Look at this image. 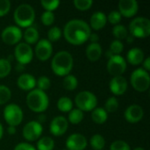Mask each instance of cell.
<instances>
[{"instance_id": "obj_27", "label": "cell", "mask_w": 150, "mask_h": 150, "mask_svg": "<svg viewBox=\"0 0 150 150\" xmlns=\"http://www.w3.org/2000/svg\"><path fill=\"white\" fill-rule=\"evenodd\" d=\"M83 118H84L83 112H82L81 110L76 108V109H72L69 112L68 121H69L73 125H77V124H79V123H81L83 121Z\"/></svg>"}, {"instance_id": "obj_38", "label": "cell", "mask_w": 150, "mask_h": 150, "mask_svg": "<svg viewBox=\"0 0 150 150\" xmlns=\"http://www.w3.org/2000/svg\"><path fill=\"white\" fill-rule=\"evenodd\" d=\"M75 7L79 11H87L91 9L93 4V1L91 0H75L73 2Z\"/></svg>"}, {"instance_id": "obj_1", "label": "cell", "mask_w": 150, "mask_h": 150, "mask_svg": "<svg viewBox=\"0 0 150 150\" xmlns=\"http://www.w3.org/2000/svg\"><path fill=\"white\" fill-rule=\"evenodd\" d=\"M91 33V29L87 22L83 19L74 18L66 23L63 28V36L71 45L79 46L85 43Z\"/></svg>"}, {"instance_id": "obj_30", "label": "cell", "mask_w": 150, "mask_h": 150, "mask_svg": "<svg viewBox=\"0 0 150 150\" xmlns=\"http://www.w3.org/2000/svg\"><path fill=\"white\" fill-rule=\"evenodd\" d=\"M112 35L116 38V40L121 41V40H125L128 35V30L125 25L119 24L114 25L112 28Z\"/></svg>"}, {"instance_id": "obj_40", "label": "cell", "mask_w": 150, "mask_h": 150, "mask_svg": "<svg viewBox=\"0 0 150 150\" xmlns=\"http://www.w3.org/2000/svg\"><path fill=\"white\" fill-rule=\"evenodd\" d=\"M110 150H131V148L127 142L125 141L118 140L113 142L111 146H110Z\"/></svg>"}, {"instance_id": "obj_5", "label": "cell", "mask_w": 150, "mask_h": 150, "mask_svg": "<svg viewBox=\"0 0 150 150\" xmlns=\"http://www.w3.org/2000/svg\"><path fill=\"white\" fill-rule=\"evenodd\" d=\"M129 33L134 38H148L150 35V20L145 17L134 18L129 25Z\"/></svg>"}, {"instance_id": "obj_29", "label": "cell", "mask_w": 150, "mask_h": 150, "mask_svg": "<svg viewBox=\"0 0 150 150\" xmlns=\"http://www.w3.org/2000/svg\"><path fill=\"white\" fill-rule=\"evenodd\" d=\"M90 144L93 150H103L105 146V140L100 134H94L90 140Z\"/></svg>"}, {"instance_id": "obj_17", "label": "cell", "mask_w": 150, "mask_h": 150, "mask_svg": "<svg viewBox=\"0 0 150 150\" xmlns=\"http://www.w3.org/2000/svg\"><path fill=\"white\" fill-rule=\"evenodd\" d=\"M124 116L127 122L135 124L142 120L144 116V110L139 105H131L126 109Z\"/></svg>"}, {"instance_id": "obj_19", "label": "cell", "mask_w": 150, "mask_h": 150, "mask_svg": "<svg viewBox=\"0 0 150 150\" xmlns=\"http://www.w3.org/2000/svg\"><path fill=\"white\" fill-rule=\"evenodd\" d=\"M17 84L19 89L25 91H31L36 86L35 77L28 73H24L20 75L17 80Z\"/></svg>"}, {"instance_id": "obj_12", "label": "cell", "mask_w": 150, "mask_h": 150, "mask_svg": "<svg viewBox=\"0 0 150 150\" xmlns=\"http://www.w3.org/2000/svg\"><path fill=\"white\" fill-rule=\"evenodd\" d=\"M42 132V125L40 124L37 120H32L24 126L22 135L27 142H35L40 139Z\"/></svg>"}, {"instance_id": "obj_4", "label": "cell", "mask_w": 150, "mask_h": 150, "mask_svg": "<svg viewBox=\"0 0 150 150\" xmlns=\"http://www.w3.org/2000/svg\"><path fill=\"white\" fill-rule=\"evenodd\" d=\"M13 18L18 27H30L35 19V11L32 5L21 4L15 9Z\"/></svg>"}, {"instance_id": "obj_43", "label": "cell", "mask_w": 150, "mask_h": 150, "mask_svg": "<svg viewBox=\"0 0 150 150\" xmlns=\"http://www.w3.org/2000/svg\"><path fill=\"white\" fill-rule=\"evenodd\" d=\"M13 150H36V149L27 142H20L17 144Z\"/></svg>"}, {"instance_id": "obj_10", "label": "cell", "mask_w": 150, "mask_h": 150, "mask_svg": "<svg viewBox=\"0 0 150 150\" xmlns=\"http://www.w3.org/2000/svg\"><path fill=\"white\" fill-rule=\"evenodd\" d=\"M14 58L19 64H28L33 58V50L32 47L25 42H19L14 48Z\"/></svg>"}, {"instance_id": "obj_15", "label": "cell", "mask_w": 150, "mask_h": 150, "mask_svg": "<svg viewBox=\"0 0 150 150\" xmlns=\"http://www.w3.org/2000/svg\"><path fill=\"white\" fill-rule=\"evenodd\" d=\"M88 142L86 137L78 133L70 134L66 141L67 150H84Z\"/></svg>"}, {"instance_id": "obj_47", "label": "cell", "mask_w": 150, "mask_h": 150, "mask_svg": "<svg viewBox=\"0 0 150 150\" xmlns=\"http://www.w3.org/2000/svg\"><path fill=\"white\" fill-rule=\"evenodd\" d=\"M46 119H47V117H46L45 114H40L39 117H38V120H37V121H38L40 124H41V123H43V122L46 121Z\"/></svg>"}, {"instance_id": "obj_23", "label": "cell", "mask_w": 150, "mask_h": 150, "mask_svg": "<svg viewBox=\"0 0 150 150\" xmlns=\"http://www.w3.org/2000/svg\"><path fill=\"white\" fill-rule=\"evenodd\" d=\"M23 37H24L25 43L31 46L32 44H36L39 41L40 34H39V32L36 28L30 26L25 30Z\"/></svg>"}, {"instance_id": "obj_48", "label": "cell", "mask_w": 150, "mask_h": 150, "mask_svg": "<svg viewBox=\"0 0 150 150\" xmlns=\"http://www.w3.org/2000/svg\"><path fill=\"white\" fill-rule=\"evenodd\" d=\"M25 69V65H22V64H19L18 63L17 66H16V70L18 71V72H21Z\"/></svg>"}, {"instance_id": "obj_11", "label": "cell", "mask_w": 150, "mask_h": 150, "mask_svg": "<svg viewBox=\"0 0 150 150\" xmlns=\"http://www.w3.org/2000/svg\"><path fill=\"white\" fill-rule=\"evenodd\" d=\"M23 37V33L17 25L6 26L1 33V38L4 43L9 46L17 45L19 43Z\"/></svg>"}, {"instance_id": "obj_2", "label": "cell", "mask_w": 150, "mask_h": 150, "mask_svg": "<svg viewBox=\"0 0 150 150\" xmlns=\"http://www.w3.org/2000/svg\"><path fill=\"white\" fill-rule=\"evenodd\" d=\"M73 66V56L68 51H60L56 53L51 62V69L53 72L59 76H66L69 75Z\"/></svg>"}, {"instance_id": "obj_44", "label": "cell", "mask_w": 150, "mask_h": 150, "mask_svg": "<svg viewBox=\"0 0 150 150\" xmlns=\"http://www.w3.org/2000/svg\"><path fill=\"white\" fill-rule=\"evenodd\" d=\"M91 41V43H98V40H99V37L97 33H91L90 37H89V40Z\"/></svg>"}, {"instance_id": "obj_45", "label": "cell", "mask_w": 150, "mask_h": 150, "mask_svg": "<svg viewBox=\"0 0 150 150\" xmlns=\"http://www.w3.org/2000/svg\"><path fill=\"white\" fill-rule=\"evenodd\" d=\"M143 63V69L146 70V71H149L150 70V58L149 57H147L146 59H144V61L142 62Z\"/></svg>"}, {"instance_id": "obj_24", "label": "cell", "mask_w": 150, "mask_h": 150, "mask_svg": "<svg viewBox=\"0 0 150 150\" xmlns=\"http://www.w3.org/2000/svg\"><path fill=\"white\" fill-rule=\"evenodd\" d=\"M108 119V113L102 107H96L91 111V120L96 124H104Z\"/></svg>"}, {"instance_id": "obj_41", "label": "cell", "mask_w": 150, "mask_h": 150, "mask_svg": "<svg viewBox=\"0 0 150 150\" xmlns=\"http://www.w3.org/2000/svg\"><path fill=\"white\" fill-rule=\"evenodd\" d=\"M121 18H122V16L120 15V13L119 12V11H112L108 14L107 20H108L111 24L116 25H119V23H120V20H121Z\"/></svg>"}, {"instance_id": "obj_21", "label": "cell", "mask_w": 150, "mask_h": 150, "mask_svg": "<svg viewBox=\"0 0 150 150\" xmlns=\"http://www.w3.org/2000/svg\"><path fill=\"white\" fill-rule=\"evenodd\" d=\"M144 59V52L140 47H133L127 54V61L134 66L140 65L141 63H142Z\"/></svg>"}, {"instance_id": "obj_18", "label": "cell", "mask_w": 150, "mask_h": 150, "mask_svg": "<svg viewBox=\"0 0 150 150\" xmlns=\"http://www.w3.org/2000/svg\"><path fill=\"white\" fill-rule=\"evenodd\" d=\"M128 87L127 79L123 76H113L109 83V88L112 93L115 96H121L126 93Z\"/></svg>"}, {"instance_id": "obj_28", "label": "cell", "mask_w": 150, "mask_h": 150, "mask_svg": "<svg viewBox=\"0 0 150 150\" xmlns=\"http://www.w3.org/2000/svg\"><path fill=\"white\" fill-rule=\"evenodd\" d=\"M62 84H63V87L65 90H67L69 91H72L76 89V87L78 85V80L74 75H68V76H64Z\"/></svg>"}, {"instance_id": "obj_50", "label": "cell", "mask_w": 150, "mask_h": 150, "mask_svg": "<svg viewBox=\"0 0 150 150\" xmlns=\"http://www.w3.org/2000/svg\"><path fill=\"white\" fill-rule=\"evenodd\" d=\"M3 135H4V127H3V126H2V124L0 122V140L3 137Z\"/></svg>"}, {"instance_id": "obj_35", "label": "cell", "mask_w": 150, "mask_h": 150, "mask_svg": "<svg viewBox=\"0 0 150 150\" xmlns=\"http://www.w3.org/2000/svg\"><path fill=\"white\" fill-rule=\"evenodd\" d=\"M36 85H37V89L45 91L47 90H48L51 86V81L50 79L46 76H41L38 78V80H36Z\"/></svg>"}, {"instance_id": "obj_37", "label": "cell", "mask_w": 150, "mask_h": 150, "mask_svg": "<svg viewBox=\"0 0 150 150\" xmlns=\"http://www.w3.org/2000/svg\"><path fill=\"white\" fill-rule=\"evenodd\" d=\"M40 20H41V22H42V24L44 25H47V26L52 25L54 24V20H55V17H54V12H52V11H44L41 14Z\"/></svg>"}, {"instance_id": "obj_13", "label": "cell", "mask_w": 150, "mask_h": 150, "mask_svg": "<svg viewBox=\"0 0 150 150\" xmlns=\"http://www.w3.org/2000/svg\"><path fill=\"white\" fill-rule=\"evenodd\" d=\"M34 54L40 61H41V62L47 61L53 54L52 43L49 42L47 39L40 40L36 43Z\"/></svg>"}, {"instance_id": "obj_33", "label": "cell", "mask_w": 150, "mask_h": 150, "mask_svg": "<svg viewBox=\"0 0 150 150\" xmlns=\"http://www.w3.org/2000/svg\"><path fill=\"white\" fill-rule=\"evenodd\" d=\"M119 101L118 99L115 98V97H111L109 98L106 101H105V112L108 113V112H115L118 108H119Z\"/></svg>"}, {"instance_id": "obj_9", "label": "cell", "mask_w": 150, "mask_h": 150, "mask_svg": "<svg viewBox=\"0 0 150 150\" xmlns=\"http://www.w3.org/2000/svg\"><path fill=\"white\" fill-rule=\"evenodd\" d=\"M106 69L108 73L112 76H122L127 70V61L121 55L113 54L108 59Z\"/></svg>"}, {"instance_id": "obj_52", "label": "cell", "mask_w": 150, "mask_h": 150, "mask_svg": "<svg viewBox=\"0 0 150 150\" xmlns=\"http://www.w3.org/2000/svg\"><path fill=\"white\" fill-rule=\"evenodd\" d=\"M62 150H67V149H62Z\"/></svg>"}, {"instance_id": "obj_51", "label": "cell", "mask_w": 150, "mask_h": 150, "mask_svg": "<svg viewBox=\"0 0 150 150\" xmlns=\"http://www.w3.org/2000/svg\"><path fill=\"white\" fill-rule=\"evenodd\" d=\"M134 150H145L143 148H142V147H138V148H135Z\"/></svg>"}, {"instance_id": "obj_39", "label": "cell", "mask_w": 150, "mask_h": 150, "mask_svg": "<svg viewBox=\"0 0 150 150\" xmlns=\"http://www.w3.org/2000/svg\"><path fill=\"white\" fill-rule=\"evenodd\" d=\"M124 49V45L120 40H114L112 41L111 45H110V51L112 53V54L115 55H120V54L122 53Z\"/></svg>"}, {"instance_id": "obj_31", "label": "cell", "mask_w": 150, "mask_h": 150, "mask_svg": "<svg viewBox=\"0 0 150 150\" xmlns=\"http://www.w3.org/2000/svg\"><path fill=\"white\" fill-rule=\"evenodd\" d=\"M62 35V30L58 26H53L47 32V40L51 43L56 42L61 39Z\"/></svg>"}, {"instance_id": "obj_22", "label": "cell", "mask_w": 150, "mask_h": 150, "mask_svg": "<svg viewBox=\"0 0 150 150\" xmlns=\"http://www.w3.org/2000/svg\"><path fill=\"white\" fill-rule=\"evenodd\" d=\"M102 47L99 43H90L85 50L87 58L91 62H97L102 55Z\"/></svg>"}, {"instance_id": "obj_8", "label": "cell", "mask_w": 150, "mask_h": 150, "mask_svg": "<svg viewBox=\"0 0 150 150\" xmlns=\"http://www.w3.org/2000/svg\"><path fill=\"white\" fill-rule=\"evenodd\" d=\"M24 113L17 104H9L4 109V119L10 127H17L21 124Z\"/></svg>"}, {"instance_id": "obj_7", "label": "cell", "mask_w": 150, "mask_h": 150, "mask_svg": "<svg viewBox=\"0 0 150 150\" xmlns=\"http://www.w3.org/2000/svg\"><path fill=\"white\" fill-rule=\"evenodd\" d=\"M75 103L77 109L82 112H91L98 105V98L94 93L89 91H83L77 93L75 98Z\"/></svg>"}, {"instance_id": "obj_46", "label": "cell", "mask_w": 150, "mask_h": 150, "mask_svg": "<svg viewBox=\"0 0 150 150\" xmlns=\"http://www.w3.org/2000/svg\"><path fill=\"white\" fill-rule=\"evenodd\" d=\"M7 132H8L9 134L13 135V134H16V127H10V126H9L8 128H7Z\"/></svg>"}, {"instance_id": "obj_36", "label": "cell", "mask_w": 150, "mask_h": 150, "mask_svg": "<svg viewBox=\"0 0 150 150\" xmlns=\"http://www.w3.org/2000/svg\"><path fill=\"white\" fill-rule=\"evenodd\" d=\"M41 6L46 10V11H54L60 5L59 0H42L40 2Z\"/></svg>"}, {"instance_id": "obj_34", "label": "cell", "mask_w": 150, "mask_h": 150, "mask_svg": "<svg viewBox=\"0 0 150 150\" xmlns=\"http://www.w3.org/2000/svg\"><path fill=\"white\" fill-rule=\"evenodd\" d=\"M11 98V91L5 85H0V105L6 104Z\"/></svg>"}, {"instance_id": "obj_16", "label": "cell", "mask_w": 150, "mask_h": 150, "mask_svg": "<svg viewBox=\"0 0 150 150\" xmlns=\"http://www.w3.org/2000/svg\"><path fill=\"white\" fill-rule=\"evenodd\" d=\"M139 10V4L135 0H120L119 2V12L125 18L134 17Z\"/></svg>"}, {"instance_id": "obj_14", "label": "cell", "mask_w": 150, "mask_h": 150, "mask_svg": "<svg viewBox=\"0 0 150 150\" xmlns=\"http://www.w3.org/2000/svg\"><path fill=\"white\" fill-rule=\"evenodd\" d=\"M69 127V121L64 116H56L50 122L49 130L50 133L54 136L63 135Z\"/></svg>"}, {"instance_id": "obj_20", "label": "cell", "mask_w": 150, "mask_h": 150, "mask_svg": "<svg viewBox=\"0 0 150 150\" xmlns=\"http://www.w3.org/2000/svg\"><path fill=\"white\" fill-rule=\"evenodd\" d=\"M107 23V16L103 11H95L90 19V27L95 31L103 29Z\"/></svg>"}, {"instance_id": "obj_49", "label": "cell", "mask_w": 150, "mask_h": 150, "mask_svg": "<svg viewBox=\"0 0 150 150\" xmlns=\"http://www.w3.org/2000/svg\"><path fill=\"white\" fill-rule=\"evenodd\" d=\"M126 40H127V43H133V42H134V37H133L132 35L128 34V35L127 36Z\"/></svg>"}, {"instance_id": "obj_25", "label": "cell", "mask_w": 150, "mask_h": 150, "mask_svg": "<svg viewBox=\"0 0 150 150\" xmlns=\"http://www.w3.org/2000/svg\"><path fill=\"white\" fill-rule=\"evenodd\" d=\"M57 108L62 112H69L73 109V102L69 97H62L57 101Z\"/></svg>"}, {"instance_id": "obj_6", "label": "cell", "mask_w": 150, "mask_h": 150, "mask_svg": "<svg viewBox=\"0 0 150 150\" xmlns=\"http://www.w3.org/2000/svg\"><path fill=\"white\" fill-rule=\"evenodd\" d=\"M132 87L138 92H144L149 90L150 85L149 73L142 68L136 69L133 71L130 77Z\"/></svg>"}, {"instance_id": "obj_26", "label": "cell", "mask_w": 150, "mask_h": 150, "mask_svg": "<svg viewBox=\"0 0 150 150\" xmlns=\"http://www.w3.org/2000/svg\"><path fill=\"white\" fill-rule=\"evenodd\" d=\"M54 148V142L51 137L45 136L39 139L36 150H53Z\"/></svg>"}, {"instance_id": "obj_32", "label": "cell", "mask_w": 150, "mask_h": 150, "mask_svg": "<svg viewBox=\"0 0 150 150\" xmlns=\"http://www.w3.org/2000/svg\"><path fill=\"white\" fill-rule=\"evenodd\" d=\"M11 71V64L7 59H0V78L6 77Z\"/></svg>"}, {"instance_id": "obj_42", "label": "cell", "mask_w": 150, "mask_h": 150, "mask_svg": "<svg viewBox=\"0 0 150 150\" xmlns=\"http://www.w3.org/2000/svg\"><path fill=\"white\" fill-rule=\"evenodd\" d=\"M11 4L9 0H0V17L5 16L11 10Z\"/></svg>"}, {"instance_id": "obj_3", "label": "cell", "mask_w": 150, "mask_h": 150, "mask_svg": "<svg viewBox=\"0 0 150 150\" xmlns=\"http://www.w3.org/2000/svg\"><path fill=\"white\" fill-rule=\"evenodd\" d=\"M26 105L34 112H43L49 105V98L45 91L33 89L26 95Z\"/></svg>"}]
</instances>
